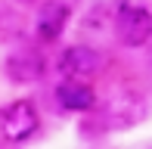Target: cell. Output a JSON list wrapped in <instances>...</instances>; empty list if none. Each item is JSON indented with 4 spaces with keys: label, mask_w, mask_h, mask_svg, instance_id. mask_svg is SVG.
Masks as SVG:
<instances>
[{
    "label": "cell",
    "mask_w": 152,
    "mask_h": 149,
    "mask_svg": "<svg viewBox=\"0 0 152 149\" xmlns=\"http://www.w3.org/2000/svg\"><path fill=\"white\" fill-rule=\"evenodd\" d=\"M56 99H59L62 109H68V112H90L96 106V90L90 84H84L81 78L65 74L56 84Z\"/></svg>",
    "instance_id": "5b68a950"
},
{
    "label": "cell",
    "mask_w": 152,
    "mask_h": 149,
    "mask_svg": "<svg viewBox=\"0 0 152 149\" xmlns=\"http://www.w3.org/2000/svg\"><path fill=\"white\" fill-rule=\"evenodd\" d=\"M47 72V62L37 50H12L6 56V74L16 84H34Z\"/></svg>",
    "instance_id": "277c9868"
},
{
    "label": "cell",
    "mask_w": 152,
    "mask_h": 149,
    "mask_svg": "<svg viewBox=\"0 0 152 149\" xmlns=\"http://www.w3.org/2000/svg\"><path fill=\"white\" fill-rule=\"evenodd\" d=\"M68 6L62 3V0H50V3L40 9V16H37V34L40 40H59L62 37V31H65V25H68Z\"/></svg>",
    "instance_id": "8992f818"
},
{
    "label": "cell",
    "mask_w": 152,
    "mask_h": 149,
    "mask_svg": "<svg viewBox=\"0 0 152 149\" xmlns=\"http://www.w3.org/2000/svg\"><path fill=\"white\" fill-rule=\"evenodd\" d=\"M25 3H28V0H25Z\"/></svg>",
    "instance_id": "52a82bcc"
},
{
    "label": "cell",
    "mask_w": 152,
    "mask_h": 149,
    "mask_svg": "<svg viewBox=\"0 0 152 149\" xmlns=\"http://www.w3.org/2000/svg\"><path fill=\"white\" fill-rule=\"evenodd\" d=\"M115 34L124 47H143L152 37V12L137 0H121L115 9Z\"/></svg>",
    "instance_id": "6da1fadb"
},
{
    "label": "cell",
    "mask_w": 152,
    "mask_h": 149,
    "mask_svg": "<svg viewBox=\"0 0 152 149\" xmlns=\"http://www.w3.org/2000/svg\"><path fill=\"white\" fill-rule=\"evenodd\" d=\"M37 124H40V115H37L31 99H16V103H10L0 112V134H3V140H10V143L28 140L31 134L37 131Z\"/></svg>",
    "instance_id": "7a4b0ae2"
},
{
    "label": "cell",
    "mask_w": 152,
    "mask_h": 149,
    "mask_svg": "<svg viewBox=\"0 0 152 149\" xmlns=\"http://www.w3.org/2000/svg\"><path fill=\"white\" fill-rule=\"evenodd\" d=\"M102 69V56L87 44H72L62 50L59 56V72L62 74H72V78H90Z\"/></svg>",
    "instance_id": "3957f363"
}]
</instances>
